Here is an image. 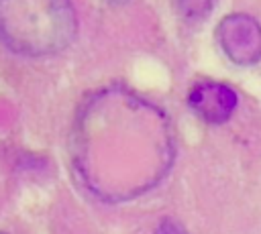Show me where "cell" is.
<instances>
[{
	"label": "cell",
	"instance_id": "cell-2",
	"mask_svg": "<svg viewBox=\"0 0 261 234\" xmlns=\"http://www.w3.org/2000/svg\"><path fill=\"white\" fill-rule=\"evenodd\" d=\"M77 35L69 0H0V43L22 57H49Z\"/></svg>",
	"mask_w": 261,
	"mask_h": 234
},
{
	"label": "cell",
	"instance_id": "cell-5",
	"mask_svg": "<svg viewBox=\"0 0 261 234\" xmlns=\"http://www.w3.org/2000/svg\"><path fill=\"white\" fill-rule=\"evenodd\" d=\"M214 4H216V0H175V6L179 10V14L190 18V20L204 18L214 8Z\"/></svg>",
	"mask_w": 261,
	"mask_h": 234
},
{
	"label": "cell",
	"instance_id": "cell-7",
	"mask_svg": "<svg viewBox=\"0 0 261 234\" xmlns=\"http://www.w3.org/2000/svg\"><path fill=\"white\" fill-rule=\"evenodd\" d=\"M0 234H4V232H0Z\"/></svg>",
	"mask_w": 261,
	"mask_h": 234
},
{
	"label": "cell",
	"instance_id": "cell-6",
	"mask_svg": "<svg viewBox=\"0 0 261 234\" xmlns=\"http://www.w3.org/2000/svg\"><path fill=\"white\" fill-rule=\"evenodd\" d=\"M155 234H188V232H186V228H184L181 224H177V222H173V220H163V222L157 226Z\"/></svg>",
	"mask_w": 261,
	"mask_h": 234
},
{
	"label": "cell",
	"instance_id": "cell-3",
	"mask_svg": "<svg viewBox=\"0 0 261 234\" xmlns=\"http://www.w3.org/2000/svg\"><path fill=\"white\" fill-rule=\"evenodd\" d=\"M224 55L237 65H253L261 59V24L249 14L224 16L216 31Z\"/></svg>",
	"mask_w": 261,
	"mask_h": 234
},
{
	"label": "cell",
	"instance_id": "cell-1",
	"mask_svg": "<svg viewBox=\"0 0 261 234\" xmlns=\"http://www.w3.org/2000/svg\"><path fill=\"white\" fill-rule=\"evenodd\" d=\"M71 157L94 195L124 201L167 175L175 157L171 124L159 108L135 94L104 92L80 112Z\"/></svg>",
	"mask_w": 261,
	"mask_h": 234
},
{
	"label": "cell",
	"instance_id": "cell-4",
	"mask_svg": "<svg viewBox=\"0 0 261 234\" xmlns=\"http://www.w3.org/2000/svg\"><path fill=\"white\" fill-rule=\"evenodd\" d=\"M190 106L210 124H222L237 108V94L224 83L202 81L190 94Z\"/></svg>",
	"mask_w": 261,
	"mask_h": 234
}]
</instances>
